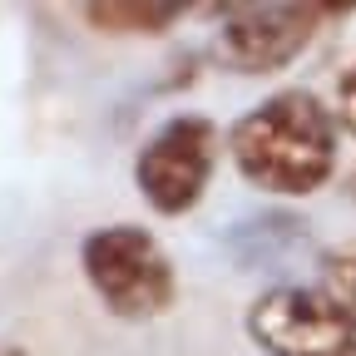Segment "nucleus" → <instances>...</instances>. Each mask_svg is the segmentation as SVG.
<instances>
[{
	"label": "nucleus",
	"mask_w": 356,
	"mask_h": 356,
	"mask_svg": "<svg viewBox=\"0 0 356 356\" xmlns=\"http://www.w3.org/2000/svg\"><path fill=\"white\" fill-rule=\"evenodd\" d=\"M233 163L248 184L267 193H312L322 188L337 168V119L327 104L307 89L262 99L252 114L233 124Z\"/></svg>",
	"instance_id": "1"
},
{
	"label": "nucleus",
	"mask_w": 356,
	"mask_h": 356,
	"mask_svg": "<svg viewBox=\"0 0 356 356\" xmlns=\"http://www.w3.org/2000/svg\"><path fill=\"white\" fill-rule=\"evenodd\" d=\"M79 262L99 302L124 322H149L173 307V262L144 228L114 222V228L89 233Z\"/></svg>",
	"instance_id": "2"
},
{
	"label": "nucleus",
	"mask_w": 356,
	"mask_h": 356,
	"mask_svg": "<svg viewBox=\"0 0 356 356\" xmlns=\"http://www.w3.org/2000/svg\"><path fill=\"white\" fill-rule=\"evenodd\" d=\"M213 159H218V129L198 114H184V119H168L144 144L139 163H134V184L154 213L178 218L203 198L213 178Z\"/></svg>",
	"instance_id": "3"
},
{
	"label": "nucleus",
	"mask_w": 356,
	"mask_h": 356,
	"mask_svg": "<svg viewBox=\"0 0 356 356\" xmlns=\"http://www.w3.org/2000/svg\"><path fill=\"white\" fill-rule=\"evenodd\" d=\"M248 332L267 356H356V332L307 287H273L248 312Z\"/></svg>",
	"instance_id": "4"
},
{
	"label": "nucleus",
	"mask_w": 356,
	"mask_h": 356,
	"mask_svg": "<svg viewBox=\"0 0 356 356\" xmlns=\"http://www.w3.org/2000/svg\"><path fill=\"white\" fill-rule=\"evenodd\" d=\"M322 15H327L322 6H238L228 10L218 50L233 70H248V74L282 70L307 50Z\"/></svg>",
	"instance_id": "5"
},
{
	"label": "nucleus",
	"mask_w": 356,
	"mask_h": 356,
	"mask_svg": "<svg viewBox=\"0 0 356 356\" xmlns=\"http://www.w3.org/2000/svg\"><path fill=\"white\" fill-rule=\"evenodd\" d=\"M79 15L109 35H159L184 15V6H173V0H95Z\"/></svg>",
	"instance_id": "6"
},
{
	"label": "nucleus",
	"mask_w": 356,
	"mask_h": 356,
	"mask_svg": "<svg viewBox=\"0 0 356 356\" xmlns=\"http://www.w3.org/2000/svg\"><path fill=\"white\" fill-rule=\"evenodd\" d=\"M322 297L341 312V322L356 332V243L327 252V262H322Z\"/></svg>",
	"instance_id": "7"
},
{
	"label": "nucleus",
	"mask_w": 356,
	"mask_h": 356,
	"mask_svg": "<svg viewBox=\"0 0 356 356\" xmlns=\"http://www.w3.org/2000/svg\"><path fill=\"white\" fill-rule=\"evenodd\" d=\"M341 119L356 124V65L341 74Z\"/></svg>",
	"instance_id": "8"
},
{
	"label": "nucleus",
	"mask_w": 356,
	"mask_h": 356,
	"mask_svg": "<svg viewBox=\"0 0 356 356\" xmlns=\"http://www.w3.org/2000/svg\"><path fill=\"white\" fill-rule=\"evenodd\" d=\"M0 356H20V351H0Z\"/></svg>",
	"instance_id": "9"
}]
</instances>
